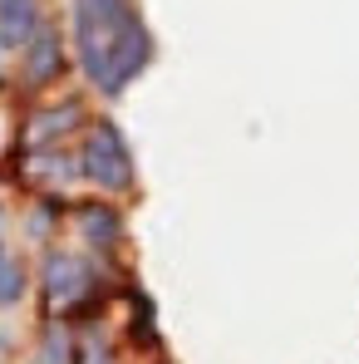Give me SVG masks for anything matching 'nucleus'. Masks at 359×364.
Instances as JSON below:
<instances>
[{"label":"nucleus","mask_w":359,"mask_h":364,"mask_svg":"<svg viewBox=\"0 0 359 364\" xmlns=\"http://www.w3.org/2000/svg\"><path fill=\"white\" fill-rule=\"evenodd\" d=\"M25 291V276H20V261L0 251V305H15Z\"/></svg>","instance_id":"nucleus-4"},{"label":"nucleus","mask_w":359,"mask_h":364,"mask_svg":"<svg viewBox=\"0 0 359 364\" xmlns=\"http://www.w3.org/2000/svg\"><path fill=\"white\" fill-rule=\"evenodd\" d=\"M69 30L84 79L109 99H119L153 64V35L138 15V0H69Z\"/></svg>","instance_id":"nucleus-1"},{"label":"nucleus","mask_w":359,"mask_h":364,"mask_svg":"<svg viewBox=\"0 0 359 364\" xmlns=\"http://www.w3.org/2000/svg\"><path fill=\"white\" fill-rule=\"evenodd\" d=\"M0 251H5V246H0Z\"/></svg>","instance_id":"nucleus-6"},{"label":"nucleus","mask_w":359,"mask_h":364,"mask_svg":"<svg viewBox=\"0 0 359 364\" xmlns=\"http://www.w3.org/2000/svg\"><path fill=\"white\" fill-rule=\"evenodd\" d=\"M79 168L84 178L104 192H119L133 182V158H128V143L114 123H94L89 138H84V153H79Z\"/></svg>","instance_id":"nucleus-2"},{"label":"nucleus","mask_w":359,"mask_h":364,"mask_svg":"<svg viewBox=\"0 0 359 364\" xmlns=\"http://www.w3.org/2000/svg\"><path fill=\"white\" fill-rule=\"evenodd\" d=\"M35 35H40L35 0H0V45L5 50H25Z\"/></svg>","instance_id":"nucleus-3"},{"label":"nucleus","mask_w":359,"mask_h":364,"mask_svg":"<svg viewBox=\"0 0 359 364\" xmlns=\"http://www.w3.org/2000/svg\"><path fill=\"white\" fill-rule=\"evenodd\" d=\"M35 50H40V55H30V74H35V79H45V74L55 69V35H50V30H45V35H35Z\"/></svg>","instance_id":"nucleus-5"}]
</instances>
